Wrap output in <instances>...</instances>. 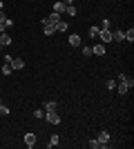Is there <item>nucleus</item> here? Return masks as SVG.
<instances>
[{
    "instance_id": "obj_1",
    "label": "nucleus",
    "mask_w": 134,
    "mask_h": 149,
    "mask_svg": "<svg viewBox=\"0 0 134 149\" xmlns=\"http://www.w3.org/2000/svg\"><path fill=\"white\" fill-rule=\"evenodd\" d=\"M134 87V80L130 78V76H125V74H119V78H116V89L114 91H119L123 96V93H128L130 89Z\"/></svg>"
},
{
    "instance_id": "obj_2",
    "label": "nucleus",
    "mask_w": 134,
    "mask_h": 149,
    "mask_svg": "<svg viewBox=\"0 0 134 149\" xmlns=\"http://www.w3.org/2000/svg\"><path fill=\"white\" fill-rule=\"evenodd\" d=\"M60 18H63V16L54 11V13H49V16H45V18H40V22H43V25H56V22H58Z\"/></svg>"
},
{
    "instance_id": "obj_3",
    "label": "nucleus",
    "mask_w": 134,
    "mask_h": 149,
    "mask_svg": "<svg viewBox=\"0 0 134 149\" xmlns=\"http://www.w3.org/2000/svg\"><path fill=\"white\" fill-rule=\"evenodd\" d=\"M45 120L49 125H60V116H58V111H45Z\"/></svg>"
},
{
    "instance_id": "obj_4",
    "label": "nucleus",
    "mask_w": 134,
    "mask_h": 149,
    "mask_svg": "<svg viewBox=\"0 0 134 149\" xmlns=\"http://www.w3.org/2000/svg\"><path fill=\"white\" fill-rule=\"evenodd\" d=\"M36 140H38V138H36V134H25V138H22V143H25V147H36Z\"/></svg>"
},
{
    "instance_id": "obj_5",
    "label": "nucleus",
    "mask_w": 134,
    "mask_h": 149,
    "mask_svg": "<svg viewBox=\"0 0 134 149\" xmlns=\"http://www.w3.org/2000/svg\"><path fill=\"white\" fill-rule=\"evenodd\" d=\"M98 40H101L103 45H105V42H112V29H101V33H98Z\"/></svg>"
},
{
    "instance_id": "obj_6",
    "label": "nucleus",
    "mask_w": 134,
    "mask_h": 149,
    "mask_svg": "<svg viewBox=\"0 0 134 149\" xmlns=\"http://www.w3.org/2000/svg\"><path fill=\"white\" fill-rule=\"evenodd\" d=\"M96 138L101 140V145H103V147H105V149L109 147V134H107V131H105V129H101V131H98V136H96Z\"/></svg>"
},
{
    "instance_id": "obj_7",
    "label": "nucleus",
    "mask_w": 134,
    "mask_h": 149,
    "mask_svg": "<svg viewBox=\"0 0 134 149\" xmlns=\"http://www.w3.org/2000/svg\"><path fill=\"white\" fill-rule=\"evenodd\" d=\"M9 65H11L13 71H22V67H25V60H22V58H11V62H9Z\"/></svg>"
},
{
    "instance_id": "obj_8",
    "label": "nucleus",
    "mask_w": 134,
    "mask_h": 149,
    "mask_svg": "<svg viewBox=\"0 0 134 149\" xmlns=\"http://www.w3.org/2000/svg\"><path fill=\"white\" fill-rule=\"evenodd\" d=\"M92 54H94V56H105V45H103V42H96L94 47H92Z\"/></svg>"
},
{
    "instance_id": "obj_9",
    "label": "nucleus",
    "mask_w": 134,
    "mask_h": 149,
    "mask_svg": "<svg viewBox=\"0 0 134 149\" xmlns=\"http://www.w3.org/2000/svg\"><path fill=\"white\" fill-rule=\"evenodd\" d=\"M87 33H89V38H92V40H98V33H101V27H98V25H92V27H89V31H87Z\"/></svg>"
},
{
    "instance_id": "obj_10",
    "label": "nucleus",
    "mask_w": 134,
    "mask_h": 149,
    "mask_svg": "<svg viewBox=\"0 0 134 149\" xmlns=\"http://www.w3.org/2000/svg\"><path fill=\"white\" fill-rule=\"evenodd\" d=\"M54 27H56V31H60V33H65V31L69 29V25H67V20H63V18L58 20V22H56Z\"/></svg>"
},
{
    "instance_id": "obj_11",
    "label": "nucleus",
    "mask_w": 134,
    "mask_h": 149,
    "mask_svg": "<svg viewBox=\"0 0 134 149\" xmlns=\"http://www.w3.org/2000/svg\"><path fill=\"white\" fill-rule=\"evenodd\" d=\"M65 7H67V5H65L63 0H58V2H54V11H56V13H60V16H63V13H65Z\"/></svg>"
},
{
    "instance_id": "obj_12",
    "label": "nucleus",
    "mask_w": 134,
    "mask_h": 149,
    "mask_svg": "<svg viewBox=\"0 0 134 149\" xmlns=\"http://www.w3.org/2000/svg\"><path fill=\"white\" fill-rule=\"evenodd\" d=\"M43 109H45V111H58V105L54 102V100H49V102H45V105H43Z\"/></svg>"
},
{
    "instance_id": "obj_13",
    "label": "nucleus",
    "mask_w": 134,
    "mask_h": 149,
    "mask_svg": "<svg viewBox=\"0 0 134 149\" xmlns=\"http://www.w3.org/2000/svg\"><path fill=\"white\" fill-rule=\"evenodd\" d=\"M112 40H116V42H121V40H125V36H123L121 29H114L112 31Z\"/></svg>"
},
{
    "instance_id": "obj_14",
    "label": "nucleus",
    "mask_w": 134,
    "mask_h": 149,
    "mask_svg": "<svg viewBox=\"0 0 134 149\" xmlns=\"http://www.w3.org/2000/svg\"><path fill=\"white\" fill-rule=\"evenodd\" d=\"M69 45L72 47H81V36H78V33H72L69 36Z\"/></svg>"
},
{
    "instance_id": "obj_15",
    "label": "nucleus",
    "mask_w": 134,
    "mask_h": 149,
    "mask_svg": "<svg viewBox=\"0 0 134 149\" xmlns=\"http://www.w3.org/2000/svg\"><path fill=\"white\" fill-rule=\"evenodd\" d=\"M0 45H2V47H9V45H11V36H7V33H0Z\"/></svg>"
},
{
    "instance_id": "obj_16",
    "label": "nucleus",
    "mask_w": 134,
    "mask_h": 149,
    "mask_svg": "<svg viewBox=\"0 0 134 149\" xmlns=\"http://www.w3.org/2000/svg\"><path fill=\"white\" fill-rule=\"evenodd\" d=\"M87 147H89V149H98V147H103V145H101V140H98V138H92V140L87 143Z\"/></svg>"
},
{
    "instance_id": "obj_17",
    "label": "nucleus",
    "mask_w": 134,
    "mask_h": 149,
    "mask_svg": "<svg viewBox=\"0 0 134 149\" xmlns=\"http://www.w3.org/2000/svg\"><path fill=\"white\" fill-rule=\"evenodd\" d=\"M43 31H45V36H51V33H56V27L54 25H43Z\"/></svg>"
},
{
    "instance_id": "obj_18",
    "label": "nucleus",
    "mask_w": 134,
    "mask_h": 149,
    "mask_svg": "<svg viewBox=\"0 0 134 149\" xmlns=\"http://www.w3.org/2000/svg\"><path fill=\"white\" fill-rule=\"evenodd\" d=\"M123 36H125V40H128V42H132V40H134V29L130 27L128 31H123Z\"/></svg>"
},
{
    "instance_id": "obj_19",
    "label": "nucleus",
    "mask_w": 134,
    "mask_h": 149,
    "mask_svg": "<svg viewBox=\"0 0 134 149\" xmlns=\"http://www.w3.org/2000/svg\"><path fill=\"white\" fill-rule=\"evenodd\" d=\"M65 13H67V16H76V7H74V5H67V7H65Z\"/></svg>"
},
{
    "instance_id": "obj_20",
    "label": "nucleus",
    "mask_w": 134,
    "mask_h": 149,
    "mask_svg": "<svg viewBox=\"0 0 134 149\" xmlns=\"http://www.w3.org/2000/svg\"><path fill=\"white\" fill-rule=\"evenodd\" d=\"M9 74H13V69H11V65H2V76H9Z\"/></svg>"
},
{
    "instance_id": "obj_21",
    "label": "nucleus",
    "mask_w": 134,
    "mask_h": 149,
    "mask_svg": "<svg viewBox=\"0 0 134 149\" xmlns=\"http://www.w3.org/2000/svg\"><path fill=\"white\" fill-rule=\"evenodd\" d=\"M98 27H101V29H112V22H109V18H103V22H101Z\"/></svg>"
},
{
    "instance_id": "obj_22",
    "label": "nucleus",
    "mask_w": 134,
    "mask_h": 149,
    "mask_svg": "<svg viewBox=\"0 0 134 149\" xmlns=\"http://www.w3.org/2000/svg\"><path fill=\"white\" fill-rule=\"evenodd\" d=\"M34 118L43 120V118H45V109H36V111H34Z\"/></svg>"
},
{
    "instance_id": "obj_23",
    "label": "nucleus",
    "mask_w": 134,
    "mask_h": 149,
    "mask_svg": "<svg viewBox=\"0 0 134 149\" xmlns=\"http://www.w3.org/2000/svg\"><path fill=\"white\" fill-rule=\"evenodd\" d=\"M58 143H60V140H58V136H51V138H49V143H47V147H56Z\"/></svg>"
},
{
    "instance_id": "obj_24",
    "label": "nucleus",
    "mask_w": 134,
    "mask_h": 149,
    "mask_svg": "<svg viewBox=\"0 0 134 149\" xmlns=\"http://www.w3.org/2000/svg\"><path fill=\"white\" fill-rule=\"evenodd\" d=\"M107 89H109V91H114V89H116V80H114V78H109V80H107Z\"/></svg>"
},
{
    "instance_id": "obj_25",
    "label": "nucleus",
    "mask_w": 134,
    "mask_h": 149,
    "mask_svg": "<svg viewBox=\"0 0 134 149\" xmlns=\"http://www.w3.org/2000/svg\"><path fill=\"white\" fill-rule=\"evenodd\" d=\"M0 116H9V107H5L0 102Z\"/></svg>"
},
{
    "instance_id": "obj_26",
    "label": "nucleus",
    "mask_w": 134,
    "mask_h": 149,
    "mask_svg": "<svg viewBox=\"0 0 134 149\" xmlns=\"http://www.w3.org/2000/svg\"><path fill=\"white\" fill-rule=\"evenodd\" d=\"M83 56H94V54H92V47H83Z\"/></svg>"
},
{
    "instance_id": "obj_27",
    "label": "nucleus",
    "mask_w": 134,
    "mask_h": 149,
    "mask_svg": "<svg viewBox=\"0 0 134 149\" xmlns=\"http://www.w3.org/2000/svg\"><path fill=\"white\" fill-rule=\"evenodd\" d=\"M5 20H7V18H5V11L0 9V22H5Z\"/></svg>"
},
{
    "instance_id": "obj_28",
    "label": "nucleus",
    "mask_w": 134,
    "mask_h": 149,
    "mask_svg": "<svg viewBox=\"0 0 134 149\" xmlns=\"http://www.w3.org/2000/svg\"><path fill=\"white\" fill-rule=\"evenodd\" d=\"M5 29H7V27H5V22H0V33H5Z\"/></svg>"
},
{
    "instance_id": "obj_29",
    "label": "nucleus",
    "mask_w": 134,
    "mask_h": 149,
    "mask_svg": "<svg viewBox=\"0 0 134 149\" xmlns=\"http://www.w3.org/2000/svg\"><path fill=\"white\" fill-rule=\"evenodd\" d=\"M65 5H74V2H76V0H63Z\"/></svg>"
},
{
    "instance_id": "obj_30",
    "label": "nucleus",
    "mask_w": 134,
    "mask_h": 149,
    "mask_svg": "<svg viewBox=\"0 0 134 149\" xmlns=\"http://www.w3.org/2000/svg\"><path fill=\"white\" fill-rule=\"evenodd\" d=\"M0 9H5V5H2V0H0Z\"/></svg>"
},
{
    "instance_id": "obj_31",
    "label": "nucleus",
    "mask_w": 134,
    "mask_h": 149,
    "mask_svg": "<svg viewBox=\"0 0 134 149\" xmlns=\"http://www.w3.org/2000/svg\"><path fill=\"white\" fill-rule=\"evenodd\" d=\"M2 49H5V47H2V45H0V51H2Z\"/></svg>"
}]
</instances>
